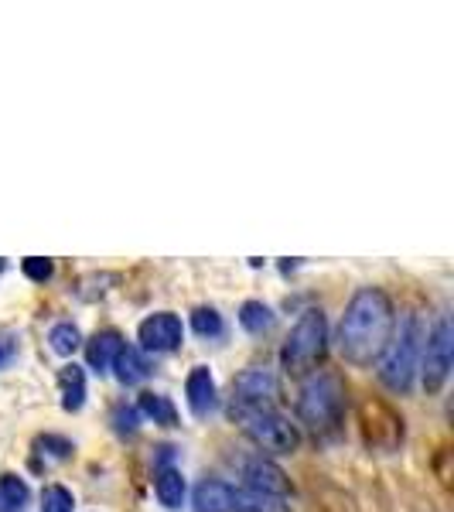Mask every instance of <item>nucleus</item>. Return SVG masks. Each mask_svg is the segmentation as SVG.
Listing matches in <instances>:
<instances>
[{
  "instance_id": "obj_11",
  "label": "nucleus",
  "mask_w": 454,
  "mask_h": 512,
  "mask_svg": "<svg viewBox=\"0 0 454 512\" xmlns=\"http://www.w3.org/2000/svg\"><path fill=\"white\" fill-rule=\"evenodd\" d=\"M185 396L195 417H209L212 410H216V379H212L209 366H195L192 373H188Z\"/></svg>"
},
{
  "instance_id": "obj_17",
  "label": "nucleus",
  "mask_w": 454,
  "mask_h": 512,
  "mask_svg": "<svg viewBox=\"0 0 454 512\" xmlns=\"http://www.w3.org/2000/svg\"><path fill=\"white\" fill-rule=\"evenodd\" d=\"M274 321H277V315L263 301H246L243 308H239V325H243L250 335L270 332V328H274Z\"/></svg>"
},
{
  "instance_id": "obj_12",
  "label": "nucleus",
  "mask_w": 454,
  "mask_h": 512,
  "mask_svg": "<svg viewBox=\"0 0 454 512\" xmlns=\"http://www.w3.org/2000/svg\"><path fill=\"white\" fill-rule=\"evenodd\" d=\"M123 335L113 332V328H106V332H96L93 338H89L86 345V362L89 369H96V373H106V369L113 366V359H117V352L123 349Z\"/></svg>"
},
{
  "instance_id": "obj_20",
  "label": "nucleus",
  "mask_w": 454,
  "mask_h": 512,
  "mask_svg": "<svg viewBox=\"0 0 454 512\" xmlns=\"http://www.w3.org/2000/svg\"><path fill=\"white\" fill-rule=\"evenodd\" d=\"M192 328L202 338H219L222 332H226V325H222V315L216 308H195L192 315Z\"/></svg>"
},
{
  "instance_id": "obj_24",
  "label": "nucleus",
  "mask_w": 454,
  "mask_h": 512,
  "mask_svg": "<svg viewBox=\"0 0 454 512\" xmlns=\"http://www.w3.org/2000/svg\"><path fill=\"white\" fill-rule=\"evenodd\" d=\"M21 270H24V277L35 280V284H45V280L55 274L52 260H45V256H28V260H21Z\"/></svg>"
},
{
  "instance_id": "obj_8",
  "label": "nucleus",
  "mask_w": 454,
  "mask_h": 512,
  "mask_svg": "<svg viewBox=\"0 0 454 512\" xmlns=\"http://www.w3.org/2000/svg\"><path fill=\"white\" fill-rule=\"evenodd\" d=\"M451 345H454V332H451V318L441 315L434 321L431 335H427V349H424V386L427 393H437L451 376Z\"/></svg>"
},
{
  "instance_id": "obj_21",
  "label": "nucleus",
  "mask_w": 454,
  "mask_h": 512,
  "mask_svg": "<svg viewBox=\"0 0 454 512\" xmlns=\"http://www.w3.org/2000/svg\"><path fill=\"white\" fill-rule=\"evenodd\" d=\"M72 506H76V499H72V492L65 485H45V492H41V512H72Z\"/></svg>"
},
{
  "instance_id": "obj_2",
  "label": "nucleus",
  "mask_w": 454,
  "mask_h": 512,
  "mask_svg": "<svg viewBox=\"0 0 454 512\" xmlns=\"http://www.w3.org/2000/svg\"><path fill=\"white\" fill-rule=\"evenodd\" d=\"M420 345H424V332H420V318L414 311H403L393 321V335L386 342L383 355H379V383L390 393L407 396L414 390V379L420 369Z\"/></svg>"
},
{
  "instance_id": "obj_18",
  "label": "nucleus",
  "mask_w": 454,
  "mask_h": 512,
  "mask_svg": "<svg viewBox=\"0 0 454 512\" xmlns=\"http://www.w3.org/2000/svg\"><path fill=\"white\" fill-rule=\"evenodd\" d=\"M28 502V485L18 475H0V512H14Z\"/></svg>"
},
{
  "instance_id": "obj_19",
  "label": "nucleus",
  "mask_w": 454,
  "mask_h": 512,
  "mask_svg": "<svg viewBox=\"0 0 454 512\" xmlns=\"http://www.w3.org/2000/svg\"><path fill=\"white\" fill-rule=\"evenodd\" d=\"M48 342H52V349L59 355H72L82 345V332L72 321H59V325L48 332Z\"/></svg>"
},
{
  "instance_id": "obj_14",
  "label": "nucleus",
  "mask_w": 454,
  "mask_h": 512,
  "mask_svg": "<svg viewBox=\"0 0 454 512\" xmlns=\"http://www.w3.org/2000/svg\"><path fill=\"white\" fill-rule=\"evenodd\" d=\"M110 369H117V379H120L123 386L144 383L147 373H151V366H147L144 352L134 349V345H123V349L117 352V359H113V366H110Z\"/></svg>"
},
{
  "instance_id": "obj_16",
  "label": "nucleus",
  "mask_w": 454,
  "mask_h": 512,
  "mask_svg": "<svg viewBox=\"0 0 454 512\" xmlns=\"http://www.w3.org/2000/svg\"><path fill=\"white\" fill-rule=\"evenodd\" d=\"M137 410H140V417H151L154 424H161V427H178L175 403H171L168 396H161V393H144V396H140V403H137Z\"/></svg>"
},
{
  "instance_id": "obj_25",
  "label": "nucleus",
  "mask_w": 454,
  "mask_h": 512,
  "mask_svg": "<svg viewBox=\"0 0 454 512\" xmlns=\"http://www.w3.org/2000/svg\"><path fill=\"white\" fill-rule=\"evenodd\" d=\"M14 355H18V342H14V338H7V335H0V369L11 366Z\"/></svg>"
},
{
  "instance_id": "obj_13",
  "label": "nucleus",
  "mask_w": 454,
  "mask_h": 512,
  "mask_svg": "<svg viewBox=\"0 0 454 512\" xmlns=\"http://www.w3.org/2000/svg\"><path fill=\"white\" fill-rule=\"evenodd\" d=\"M154 492H158V502L164 509L178 512L185 506V478H181L178 468H171V465L158 468V475H154Z\"/></svg>"
},
{
  "instance_id": "obj_23",
  "label": "nucleus",
  "mask_w": 454,
  "mask_h": 512,
  "mask_svg": "<svg viewBox=\"0 0 454 512\" xmlns=\"http://www.w3.org/2000/svg\"><path fill=\"white\" fill-rule=\"evenodd\" d=\"M113 427H117V434H137L140 410L127 407V403H117V407H113Z\"/></svg>"
},
{
  "instance_id": "obj_22",
  "label": "nucleus",
  "mask_w": 454,
  "mask_h": 512,
  "mask_svg": "<svg viewBox=\"0 0 454 512\" xmlns=\"http://www.w3.org/2000/svg\"><path fill=\"white\" fill-rule=\"evenodd\" d=\"M35 451H38V454H45V458H52V461L72 458V444L65 441V437H55V434L38 437V441H35Z\"/></svg>"
},
{
  "instance_id": "obj_1",
  "label": "nucleus",
  "mask_w": 454,
  "mask_h": 512,
  "mask_svg": "<svg viewBox=\"0 0 454 512\" xmlns=\"http://www.w3.org/2000/svg\"><path fill=\"white\" fill-rule=\"evenodd\" d=\"M393 321L396 308L390 294L379 287H359L352 301L345 304L342 325H338V352L352 366H373L390 342Z\"/></svg>"
},
{
  "instance_id": "obj_5",
  "label": "nucleus",
  "mask_w": 454,
  "mask_h": 512,
  "mask_svg": "<svg viewBox=\"0 0 454 512\" xmlns=\"http://www.w3.org/2000/svg\"><path fill=\"white\" fill-rule=\"evenodd\" d=\"M195 512H287L284 499L253 492L246 485H229L219 478H205L195 489Z\"/></svg>"
},
{
  "instance_id": "obj_3",
  "label": "nucleus",
  "mask_w": 454,
  "mask_h": 512,
  "mask_svg": "<svg viewBox=\"0 0 454 512\" xmlns=\"http://www.w3.org/2000/svg\"><path fill=\"white\" fill-rule=\"evenodd\" d=\"M349 407V390L338 373H315L304 379L301 393H297V417L308 431L332 434L345 417Z\"/></svg>"
},
{
  "instance_id": "obj_7",
  "label": "nucleus",
  "mask_w": 454,
  "mask_h": 512,
  "mask_svg": "<svg viewBox=\"0 0 454 512\" xmlns=\"http://www.w3.org/2000/svg\"><path fill=\"white\" fill-rule=\"evenodd\" d=\"M280 383L270 369H246L233 379V396H229V417H246L257 410H277Z\"/></svg>"
},
{
  "instance_id": "obj_10",
  "label": "nucleus",
  "mask_w": 454,
  "mask_h": 512,
  "mask_svg": "<svg viewBox=\"0 0 454 512\" xmlns=\"http://www.w3.org/2000/svg\"><path fill=\"white\" fill-rule=\"evenodd\" d=\"M243 485L253 492L274 495V499H287L291 495V478H287V472L270 458H263V454L243 461Z\"/></svg>"
},
{
  "instance_id": "obj_9",
  "label": "nucleus",
  "mask_w": 454,
  "mask_h": 512,
  "mask_svg": "<svg viewBox=\"0 0 454 512\" xmlns=\"http://www.w3.org/2000/svg\"><path fill=\"white\" fill-rule=\"evenodd\" d=\"M137 338L144 352H175L178 345L185 342V325H181V318L171 315V311H158V315L140 321Z\"/></svg>"
},
{
  "instance_id": "obj_4",
  "label": "nucleus",
  "mask_w": 454,
  "mask_h": 512,
  "mask_svg": "<svg viewBox=\"0 0 454 512\" xmlns=\"http://www.w3.org/2000/svg\"><path fill=\"white\" fill-rule=\"evenodd\" d=\"M325 349H328L325 315H321L318 308H311V311H304V315L297 318V325L291 328L284 349H280V362H284L287 373L301 376V373H308V369L318 366Z\"/></svg>"
},
{
  "instance_id": "obj_15",
  "label": "nucleus",
  "mask_w": 454,
  "mask_h": 512,
  "mask_svg": "<svg viewBox=\"0 0 454 512\" xmlns=\"http://www.w3.org/2000/svg\"><path fill=\"white\" fill-rule=\"evenodd\" d=\"M59 393H62V410H69V414L82 410V403H86V373H82V366L69 362V366L62 369Z\"/></svg>"
},
{
  "instance_id": "obj_6",
  "label": "nucleus",
  "mask_w": 454,
  "mask_h": 512,
  "mask_svg": "<svg viewBox=\"0 0 454 512\" xmlns=\"http://www.w3.org/2000/svg\"><path fill=\"white\" fill-rule=\"evenodd\" d=\"M236 424L243 427V434L257 444L260 451L270 454H294L297 444H301V431L291 424V417L277 410H257V414L236 417Z\"/></svg>"
}]
</instances>
